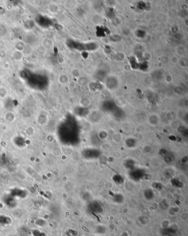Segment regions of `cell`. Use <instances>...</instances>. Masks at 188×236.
I'll return each mask as SVG.
<instances>
[{
	"mask_svg": "<svg viewBox=\"0 0 188 236\" xmlns=\"http://www.w3.org/2000/svg\"><path fill=\"white\" fill-rule=\"evenodd\" d=\"M106 227L102 226V225H98L95 228V233L97 235H102L106 233Z\"/></svg>",
	"mask_w": 188,
	"mask_h": 236,
	"instance_id": "11",
	"label": "cell"
},
{
	"mask_svg": "<svg viewBox=\"0 0 188 236\" xmlns=\"http://www.w3.org/2000/svg\"><path fill=\"white\" fill-rule=\"evenodd\" d=\"M164 232L165 233L166 236H173L176 233V231L172 227H167L164 231Z\"/></svg>",
	"mask_w": 188,
	"mask_h": 236,
	"instance_id": "14",
	"label": "cell"
},
{
	"mask_svg": "<svg viewBox=\"0 0 188 236\" xmlns=\"http://www.w3.org/2000/svg\"><path fill=\"white\" fill-rule=\"evenodd\" d=\"M152 187L153 188L156 190H160L162 188V185L161 183L155 182L153 184H152Z\"/></svg>",
	"mask_w": 188,
	"mask_h": 236,
	"instance_id": "15",
	"label": "cell"
},
{
	"mask_svg": "<svg viewBox=\"0 0 188 236\" xmlns=\"http://www.w3.org/2000/svg\"></svg>",
	"mask_w": 188,
	"mask_h": 236,
	"instance_id": "17",
	"label": "cell"
},
{
	"mask_svg": "<svg viewBox=\"0 0 188 236\" xmlns=\"http://www.w3.org/2000/svg\"><path fill=\"white\" fill-rule=\"evenodd\" d=\"M171 183L173 186L176 188H181L183 187V183L177 178H172L171 179Z\"/></svg>",
	"mask_w": 188,
	"mask_h": 236,
	"instance_id": "10",
	"label": "cell"
},
{
	"mask_svg": "<svg viewBox=\"0 0 188 236\" xmlns=\"http://www.w3.org/2000/svg\"><path fill=\"white\" fill-rule=\"evenodd\" d=\"M113 201L116 204H122L124 201V196L121 193L113 194L112 195Z\"/></svg>",
	"mask_w": 188,
	"mask_h": 236,
	"instance_id": "7",
	"label": "cell"
},
{
	"mask_svg": "<svg viewBox=\"0 0 188 236\" xmlns=\"http://www.w3.org/2000/svg\"><path fill=\"white\" fill-rule=\"evenodd\" d=\"M163 156V161L164 163L170 165L174 161V157L171 153L168 152L167 150H164V152L161 154Z\"/></svg>",
	"mask_w": 188,
	"mask_h": 236,
	"instance_id": "4",
	"label": "cell"
},
{
	"mask_svg": "<svg viewBox=\"0 0 188 236\" xmlns=\"http://www.w3.org/2000/svg\"><path fill=\"white\" fill-rule=\"evenodd\" d=\"M126 145L129 148H133L136 147L137 145V141L136 139L134 138H129L126 140Z\"/></svg>",
	"mask_w": 188,
	"mask_h": 236,
	"instance_id": "9",
	"label": "cell"
},
{
	"mask_svg": "<svg viewBox=\"0 0 188 236\" xmlns=\"http://www.w3.org/2000/svg\"><path fill=\"white\" fill-rule=\"evenodd\" d=\"M78 235L77 232L75 230H71L70 232V236H77Z\"/></svg>",
	"mask_w": 188,
	"mask_h": 236,
	"instance_id": "16",
	"label": "cell"
},
{
	"mask_svg": "<svg viewBox=\"0 0 188 236\" xmlns=\"http://www.w3.org/2000/svg\"><path fill=\"white\" fill-rule=\"evenodd\" d=\"M98 137L100 140H106V139L108 138L109 134L108 132L104 130H102L99 131V132H98Z\"/></svg>",
	"mask_w": 188,
	"mask_h": 236,
	"instance_id": "12",
	"label": "cell"
},
{
	"mask_svg": "<svg viewBox=\"0 0 188 236\" xmlns=\"http://www.w3.org/2000/svg\"><path fill=\"white\" fill-rule=\"evenodd\" d=\"M149 123L152 125H156L158 123V119L156 115H152L149 117L148 119Z\"/></svg>",
	"mask_w": 188,
	"mask_h": 236,
	"instance_id": "13",
	"label": "cell"
},
{
	"mask_svg": "<svg viewBox=\"0 0 188 236\" xmlns=\"http://www.w3.org/2000/svg\"><path fill=\"white\" fill-rule=\"evenodd\" d=\"M124 166L127 169L129 170H132L134 168H136V162H135L133 159H127L124 162Z\"/></svg>",
	"mask_w": 188,
	"mask_h": 236,
	"instance_id": "6",
	"label": "cell"
},
{
	"mask_svg": "<svg viewBox=\"0 0 188 236\" xmlns=\"http://www.w3.org/2000/svg\"><path fill=\"white\" fill-rule=\"evenodd\" d=\"M112 180L116 184L120 185L124 184L125 182V179L123 176H121L120 174H115L113 176Z\"/></svg>",
	"mask_w": 188,
	"mask_h": 236,
	"instance_id": "8",
	"label": "cell"
},
{
	"mask_svg": "<svg viewBox=\"0 0 188 236\" xmlns=\"http://www.w3.org/2000/svg\"><path fill=\"white\" fill-rule=\"evenodd\" d=\"M128 176L131 180L134 182H139L145 178L146 172L142 168L136 167L129 171Z\"/></svg>",
	"mask_w": 188,
	"mask_h": 236,
	"instance_id": "1",
	"label": "cell"
},
{
	"mask_svg": "<svg viewBox=\"0 0 188 236\" xmlns=\"http://www.w3.org/2000/svg\"><path fill=\"white\" fill-rule=\"evenodd\" d=\"M100 152L97 148H86L82 152V156L87 160H92L99 158Z\"/></svg>",
	"mask_w": 188,
	"mask_h": 236,
	"instance_id": "2",
	"label": "cell"
},
{
	"mask_svg": "<svg viewBox=\"0 0 188 236\" xmlns=\"http://www.w3.org/2000/svg\"><path fill=\"white\" fill-rule=\"evenodd\" d=\"M143 195L144 198L147 201H151L154 198V193L153 190L151 188L146 189L143 192Z\"/></svg>",
	"mask_w": 188,
	"mask_h": 236,
	"instance_id": "5",
	"label": "cell"
},
{
	"mask_svg": "<svg viewBox=\"0 0 188 236\" xmlns=\"http://www.w3.org/2000/svg\"><path fill=\"white\" fill-rule=\"evenodd\" d=\"M88 211L93 215H99L103 212L102 205L97 201H93L89 203L88 205Z\"/></svg>",
	"mask_w": 188,
	"mask_h": 236,
	"instance_id": "3",
	"label": "cell"
}]
</instances>
